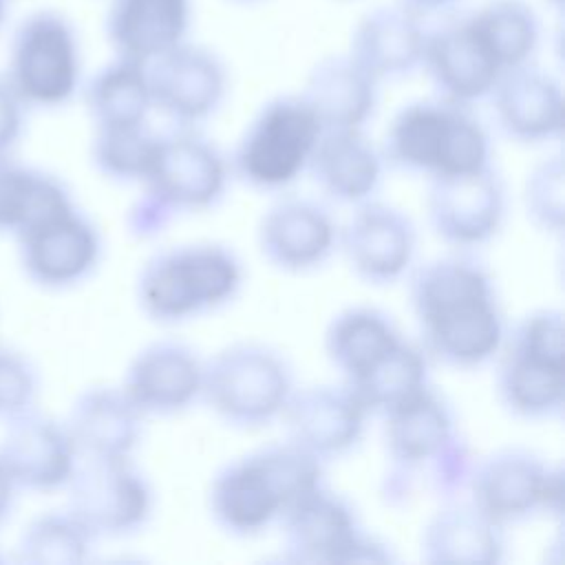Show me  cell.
Segmentation results:
<instances>
[{
	"label": "cell",
	"instance_id": "4",
	"mask_svg": "<svg viewBox=\"0 0 565 565\" xmlns=\"http://www.w3.org/2000/svg\"><path fill=\"white\" fill-rule=\"evenodd\" d=\"M236 256L212 243L181 245L150 256L137 278V300L157 322H179L227 302L241 287Z\"/></svg>",
	"mask_w": 565,
	"mask_h": 565
},
{
	"label": "cell",
	"instance_id": "9",
	"mask_svg": "<svg viewBox=\"0 0 565 565\" xmlns=\"http://www.w3.org/2000/svg\"><path fill=\"white\" fill-rule=\"evenodd\" d=\"M470 501L499 525L534 512H561L563 472L523 448H501L477 461Z\"/></svg>",
	"mask_w": 565,
	"mask_h": 565
},
{
	"label": "cell",
	"instance_id": "43",
	"mask_svg": "<svg viewBox=\"0 0 565 565\" xmlns=\"http://www.w3.org/2000/svg\"><path fill=\"white\" fill-rule=\"evenodd\" d=\"M397 2L419 15H428V13H437L455 7L459 0H397Z\"/></svg>",
	"mask_w": 565,
	"mask_h": 565
},
{
	"label": "cell",
	"instance_id": "18",
	"mask_svg": "<svg viewBox=\"0 0 565 565\" xmlns=\"http://www.w3.org/2000/svg\"><path fill=\"white\" fill-rule=\"evenodd\" d=\"M0 461L15 488L51 492L66 488L79 455L64 424L26 411L7 422V433L0 444Z\"/></svg>",
	"mask_w": 565,
	"mask_h": 565
},
{
	"label": "cell",
	"instance_id": "2",
	"mask_svg": "<svg viewBox=\"0 0 565 565\" xmlns=\"http://www.w3.org/2000/svg\"><path fill=\"white\" fill-rule=\"evenodd\" d=\"M322 486V461L291 441L225 463L210 486V512L230 534L267 527L300 497Z\"/></svg>",
	"mask_w": 565,
	"mask_h": 565
},
{
	"label": "cell",
	"instance_id": "37",
	"mask_svg": "<svg viewBox=\"0 0 565 565\" xmlns=\"http://www.w3.org/2000/svg\"><path fill=\"white\" fill-rule=\"evenodd\" d=\"M523 203L527 218L545 232L561 234L565 223V166L554 154L532 168L525 179Z\"/></svg>",
	"mask_w": 565,
	"mask_h": 565
},
{
	"label": "cell",
	"instance_id": "21",
	"mask_svg": "<svg viewBox=\"0 0 565 565\" xmlns=\"http://www.w3.org/2000/svg\"><path fill=\"white\" fill-rule=\"evenodd\" d=\"M260 254L282 271H309L322 265L335 247V225L329 212L309 199H280L258 223Z\"/></svg>",
	"mask_w": 565,
	"mask_h": 565
},
{
	"label": "cell",
	"instance_id": "31",
	"mask_svg": "<svg viewBox=\"0 0 565 565\" xmlns=\"http://www.w3.org/2000/svg\"><path fill=\"white\" fill-rule=\"evenodd\" d=\"M393 322L377 309L349 307L333 316L324 331V351L344 382L360 377L397 342Z\"/></svg>",
	"mask_w": 565,
	"mask_h": 565
},
{
	"label": "cell",
	"instance_id": "46",
	"mask_svg": "<svg viewBox=\"0 0 565 565\" xmlns=\"http://www.w3.org/2000/svg\"><path fill=\"white\" fill-rule=\"evenodd\" d=\"M4 20V0H0V24Z\"/></svg>",
	"mask_w": 565,
	"mask_h": 565
},
{
	"label": "cell",
	"instance_id": "33",
	"mask_svg": "<svg viewBox=\"0 0 565 565\" xmlns=\"http://www.w3.org/2000/svg\"><path fill=\"white\" fill-rule=\"evenodd\" d=\"M501 71L527 64L541 42V20L525 0H488L468 13Z\"/></svg>",
	"mask_w": 565,
	"mask_h": 565
},
{
	"label": "cell",
	"instance_id": "25",
	"mask_svg": "<svg viewBox=\"0 0 565 565\" xmlns=\"http://www.w3.org/2000/svg\"><path fill=\"white\" fill-rule=\"evenodd\" d=\"M141 419L121 388L95 386L73 402L64 426L79 459H128L139 444Z\"/></svg>",
	"mask_w": 565,
	"mask_h": 565
},
{
	"label": "cell",
	"instance_id": "13",
	"mask_svg": "<svg viewBox=\"0 0 565 565\" xmlns=\"http://www.w3.org/2000/svg\"><path fill=\"white\" fill-rule=\"evenodd\" d=\"M152 108L177 126H194L212 117L227 93L223 60L192 42H181L146 64Z\"/></svg>",
	"mask_w": 565,
	"mask_h": 565
},
{
	"label": "cell",
	"instance_id": "20",
	"mask_svg": "<svg viewBox=\"0 0 565 565\" xmlns=\"http://www.w3.org/2000/svg\"><path fill=\"white\" fill-rule=\"evenodd\" d=\"M280 525L287 558L296 563H349L362 536L351 505L322 486L294 501Z\"/></svg>",
	"mask_w": 565,
	"mask_h": 565
},
{
	"label": "cell",
	"instance_id": "40",
	"mask_svg": "<svg viewBox=\"0 0 565 565\" xmlns=\"http://www.w3.org/2000/svg\"><path fill=\"white\" fill-rule=\"evenodd\" d=\"M174 214L177 212L170 210L163 201H159L157 196H152L150 192L143 190V196L137 199L132 203V207L128 210L126 223H128V230L135 236L148 238V236H154V234L163 232Z\"/></svg>",
	"mask_w": 565,
	"mask_h": 565
},
{
	"label": "cell",
	"instance_id": "14",
	"mask_svg": "<svg viewBox=\"0 0 565 565\" xmlns=\"http://www.w3.org/2000/svg\"><path fill=\"white\" fill-rule=\"evenodd\" d=\"M422 68L437 97L463 106L488 97L503 73L468 13L448 15L437 26L426 29Z\"/></svg>",
	"mask_w": 565,
	"mask_h": 565
},
{
	"label": "cell",
	"instance_id": "26",
	"mask_svg": "<svg viewBox=\"0 0 565 565\" xmlns=\"http://www.w3.org/2000/svg\"><path fill=\"white\" fill-rule=\"evenodd\" d=\"M377 84L349 53L329 55L313 64L300 97L322 130H353L373 115Z\"/></svg>",
	"mask_w": 565,
	"mask_h": 565
},
{
	"label": "cell",
	"instance_id": "23",
	"mask_svg": "<svg viewBox=\"0 0 565 565\" xmlns=\"http://www.w3.org/2000/svg\"><path fill=\"white\" fill-rule=\"evenodd\" d=\"M488 97L501 130L516 141L539 143L563 130L561 84L530 62L501 73Z\"/></svg>",
	"mask_w": 565,
	"mask_h": 565
},
{
	"label": "cell",
	"instance_id": "22",
	"mask_svg": "<svg viewBox=\"0 0 565 565\" xmlns=\"http://www.w3.org/2000/svg\"><path fill=\"white\" fill-rule=\"evenodd\" d=\"M424 44V15L397 2L375 7L355 22L349 55L373 79H397L422 66Z\"/></svg>",
	"mask_w": 565,
	"mask_h": 565
},
{
	"label": "cell",
	"instance_id": "28",
	"mask_svg": "<svg viewBox=\"0 0 565 565\" xmlns=\"http://www.w3.org/2000/svg\"><path fill=\"white\" fill-rule=\"evenodd\" d=\"M316 185L338 203L366 201L382 177V154L360 128L322 130L307 163Z\"/></svg>",
	"mask_w": 565,
	"mask_h": 565
},
{
	"label": "cell",
	"instance_id": "16",
	"mask_svg": "<svg viewBox=\"0 0 565 565\" xmlns=\"http://www.w3.org/2000/svg\"><path fill=\"white\" fill-rule=\"evenodd\" d=\"M340 245L358 278L369 285H386L413 263L417 232L402 210L380 201H362L342 227Z\"/></svg>",
	"mask_w": 565,
	"mask_h": 565
},
{
	"label": "cell",
	"instance_id": "10",
	"mask_svg": "<svg viewBox=\"0 0 565 565\" xmlns=\"http://www.w3.org/2000/svg\"><path fill=\"white\" fill-rule=\"evenodd\" d=\"M66 490L68 512L93 539L130 534L152 510V490L128 459H79Z\"/></svg>",
	"mask_w": 565,
	"mask_h": 565
},
{
	"label": "cell",
	"instance_id": "39",
	"mask_svg": "<svg viewBox=\"0 0 565 565\" xmlns=\"http://www.w3.org/2000/svg\"><path fill=\"white\" fill-rule=\"evenodd\" d=\"M472 455L466 441H461L457 435L450 437V441L426 463V472L430 477V486L437 494L452 497L459 490L468 488L470 472H472Z\"/></svg>",
	"mask_w": 565,
	"mask_h": 565
},
{
	"label": "cell",
	"instance_id": "41",
	"mask_svg": "<svg viewBox=\"0 0 565 565\" xmlns=\"http://www.w3.org/2000/svg\"><path fill=\"white\" fill-rule=\"evenodd\" d=\"M24 104L13 93L9 82L0 77V157H9V150L22 135Z\"/></svg>",
	"mask_w": 565,
	"mask_h": 565
},
{
	"label": "cell",
	"instance_id": "15",
	"mask_svg": "<svg viewBox=\"0 0 565 565\" xmlns=\"http://www.w3.org/2000/svg\"><path fill=\"white\" fill-rule=\"evenodd\" d=\"M366 415L347 384L291 391L280 413L287 441L320 461L349 452L364 433Z\"/></svg>",
	"mask_w": 565,
	"mask_h": 565
},
{
	"label": "cell",
	"instance_id": "1",
	"mask_svg": "<svg viewBox=\"0 0 565 565\" xmlns=\"http://www.w3.org/2000/svg\"><path fill=\"white\" fill-rule=\"evenodd\" d=\"M408 298L424 351L435 360L470 369L490 360L503 342V320L490 274L470 256H439L419 265Z\"/></svg>",
	"mask_w": 565,
	"mask_h": 565
},
{
	"label": "cell",
	"instance_id": "27",
	"mask_svg": "<svg viewBox=\"0 0 565 565\" xmlns=\"http://www.w3.org/2000/svg\"><path fill=\"white\" fill-rule=\"evenodd\" d=\"M422 558L433 565H494L503 558L501 525L472 501H448L424 525Z\"/></svg>",
	"mask_w": 565,
	"mask_h": 565
},
{
	"label": "cell",
	"instance_id": "36",
	"mask_svg": "<svg viewBox=\"0 0 565 565\" xmlns=\"http://www.w3.org/2000/svg\"><path fill=\"white\" fill-rule=\"evenodd\" d=\"M157 135L146 126L97 128L90 159L95 168L113 181H141L154 148Z\"/></svg>",
	"mask_w": 565,
	"mask_h": 565
},
{
	"label": "cell",
	"instance_id": "19",
	"mask_svg": "<svg viewBox=\"0 0 565 565\" xmlns=\"http://www.w3.org/2000/svg\"><path fill=\"white\" fill-rule=\"evenodd\" d=\"M203 362L174 340L143 347L128 364L121 391L143 415H172L201 397Z\"/></svg>",
	"mask_w": 565,
	"mask_h": 565
},
{
	"label": "cell",
	"instance_id": "5",
	"mask_svg": "<svg viewBox=\"0 0 565 565\" xmlns=\"http://www.w3.org/2000/svg\"><path fill=\"white\" fill-rule=\"evenodd\" d=\"M294 391L285 358L258 342H236L203 362L201 397L218 419L236 428H260L280 417Z\"/></svg>",
	"mask_w": 565,
	"mask_h": 565
},
{
	"label": "cell",
	"instance_id": "42",
	"mask_svg": "<svg viewBox=\"0 0 565 565\" xmlns=\"http://www.w3.org/2000/svg\"><path fill=\"white\" fill-rule=\"evenodd\" d=\"M15 483L13 479L9 477L4 463L0 461V523L7 519L11 505H13V497H15Z\"/></svg>",
	"mask_w": 565,
	"mask_h": 565
},
{
	"label": "cell",
	"instance_id": "8",
	"mask_svg": "<svg viewBox=\"0 0 565 565\" xmlns=\"http://www.w3.org/2000/svg\"><path fill=\"white\" fill-rule=\"evenodd\" d=\"M82 75L79 42L73 24L57 11H38L15 31L7 82L24 106L66 104Z\"/></svg>",
	"mask_w": 565,
	"mask_h": 565
},
{
	"label": "cell",
	"instance_id": "6",
	"mask_svg": "<svg viewBox=\"0 0 565 565\" xmlns=\"http://www.w3.org/2000/svg\"><path fill=\"white\" fill-rule=\"evenodd\" d=\"M501 404L525 419L561 413L565 402V324L558 309L525 316L510 333L499 362Z\"/></svg>",
	"mask_w": 565,
	"mask_h": 565
},
{
	"label": "cell",
	"instance_id": "24",
	"mask_svg": "<svg viewBox=\"0 0 565 565\" xmlns=\"http://www.w3.org/2000/svg\"><path fill=\"white\" fill-rule=\"evenodd\" d=\"M192 22V0H110L106 35L117 53L150 64L185 42Z\"/></svg>",
	"mask_w": 565,
	"mask_h": 565
},
{
	"label": "cell",
	"instance_id": "12",
	"mask_svg": "<svg viewBox=\"0 0 565 565\" xmlns=\"http://www.w3.org/2000/svg\"><path fill=\"white\" fill-rule=\"evenodd\" d=\"M433 232L452 247H477L490 241L505 216V188L488 166L433 177L426 192Z\"/></svg>",
	"mask_w": 565,
	"mask_h": 565
},
{
	"label": "cell",
	"instance_id": "45",
	"mask_svg": "<svg viewBox=\"0 0 565 565\" xmlns=\"http://www.w3.org/2000/svg\"><path fill=\"white\" fill-rule=\"evenodd\" d=\"M545 2H547V4H552V7H556V9L563 4V0H545Z\"/></svg>",
	"mask_w": 565,
	"mask_h": 565
},
{
	"label": "cell",
	"instance_id": "35",
	"mask_svg": "<svg viewBox=\"0 0 565 565\" xmlns=\"http://www.w3.org/2000/svg\"><path fill=\"white\" fill-rule=\"evenodd\" d=\"M93 536L68 512L35 516L18 541V561L31 565H79L88 558Z\"/></svg>",
	"mask_w": 565,
	"mask_h": 565
},
{
	"label": "cell",
	"instance_id": "34",
	"mask_svg": "<svg viewBox=\"0 0 565 565\" xmlns=\"http://www.w3.org/2000/svg\"><path fill=\"white\" fill-rule=\"evenodd\" d=\"M426 371L428 362L424 351L399 340L369 371L344 384L369 413L386 415L428 386Z\"/></svg>",
	"mask_w": 565,
	"mask_h": 565
},
{
	"label": "cell",
	"instance_id": "3",
	"mask_svg": "<svg viewBox=\"0 0 565 565\" xmlns=\"http://www.w3.org/2000/svg\"><path fill=\"white\" fill-rule=\"evenodd\" d=\"M488 135L468 106L444 97L406 104L388 124L380 154L397 170L441 177L488 166Z\"/></svg>",
	"mask_w": 565,
	"mask_h": 565
},
{
	"label": "cell",
	"instance_id": "7",
	"mask_svg": "<svg viewBox=\"0 0 565 565\" xmlns=\"http://www.w3.org/2000/svg\"><path fill=\"white\" fill-rule=\"evenodd\" d=\"M322 128L300 95L269 99L245 128L236 152V174L254 188H282L309 163Z\"/></svg>",
	"mask_w": 565,
	"mask_h": 565
},
{
	"label": "cell",
	"instance_id": "44",
	"mask_svg": "<svg viewBox=\"0 0 565 565\" xmlns=\"http://www.w3.org/2000/svg\"><path fill=\"white\" fill-rule=\"evenodd\" d=\"M230 2H234V4H256L260 0H230Z\"/></svg>",
	"mask_w": 565,
	"mask_h": 565
},
{
	"label": "cell",
	"instance_id": "32",
	"mask_svg": "<svg viewBox=\"0 0 565 565\" xmlns=\"http://www.w3.org/2000/svg\"><path fill=\"white\" fill-rule=\"evenodd\" d=\"M84 99L97 128L143 126L152 108L146 64L115 57L90 77Z\"/></svg>",
	"mask_w": 565,
	"mask_h": 565
},
{
	"label": "cell",
	"instance_id": "17",
	"mask_svg": "<svg viewBox=\"0 0 565 565\" xmlns=\"http://www.w3.org/2000/svg\"><path fill=\"white\" fill-rule=\"evenodd\" d=\"M18 245L24 274L46 289H64L84 280L102 252L95 225L75 207L24 232Z\"/></svg>",
	"mask_w": 565,
	"mask_h": 565
},
{
	"label": "cell",
	"instance_id": "30",
	"mask_svg": "<svg viewBox=\"0 0 565 565\" xmlns=\"http://www.w3.org/2000/svg\"><path fill=\"white\" fill-rule=\"evenodd\" d=\"M73 207L60 179L0 157V234L18 238Z\"/></svg>",
	"mask_w": 565,
	"mask_h": 565
},
{
	"label": "cell",
	"instance_id": "38",
	"mask_svg": "<svg viewBox=\"0 0 565 565\" xmlns=\"http://www.w3.org/2000/svg\"><path fill=\"white\" fill-rule=\"evenodd\" d=\"M38 393L33 364L15 349L0 344V422H11L31 411Z\"/></svg>",
	"mask_w": 565,
	"mask_h": 565
},
{
	"label": "cell",
	"instance_id": "29",
	"mask_svg": "<svg viewBox=\"0 0 565 565\" xmlns=\"http://www.w3.org/2000/svg\"><path fill=\"white\" fill-rule=\"evenodd\" d=\"M386 448L393 468L413 477L455 435L448 406L428 386L386 415Z\"/></svg>",
	"mask_w": 565,
	"mask_h": 565
},
{
	"label": "cell",
	"instance_id": "11",
	"mask_svg": "<svg viewBox=\"0 0 565 565\" xmlns=\"http://www.w3.org/2000/svg\"><path fill=\"white\" fill-rule=\"evenodd\" d=\"M227 181V163L218 148L203 135L179 126L157 135L143 190L174 212H194L214 205Z\"/></svg>",
	"mask_w": 565,
	"mask_h": 565
}]
</instances>
